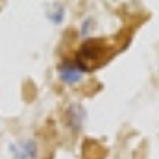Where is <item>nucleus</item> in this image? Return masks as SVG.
<instances>
[{
	"mask_svg": "<svg viewBox=\"0 0 159 159\" xmlns=\"http://www.w3.org/2000/svg\"><path fill=\"white\" fill-rule=\"evenodd\" d=\"M67 119H69V124H70L74 129H78L80 126H81V120L85 119V111H83V107L78 106V104L70 106V107L67 109Z\"/></svg>",
	"mask_w": 159,
	"mask_h": 159,
	"instance_id": "20e7f679",
	"label": "nucleus"
},
{
	"mask_svg": "<svg viewBox=\"0 0 159 159\" xmlns=\"http://www.w3.org/2000/svg\"><path fill=\"white\" fill-rule=\"evenodd\" d=\"M63 15H65V9H63V6H59V4H56V6H52V7L48 9V19H50L54 24H59V22L63 20Z\"/></svg>",
	"mask_w": 159,
	"mask_h": 159,
	"instance_id": "39448f33",
	"label": "nucleus"
},
{
	"mask_svg": "<svg viewBox=\"0 0 159 159\" xmlns=\"http://www.w3.org/2000/svg\"><path fill=\"white\" fill-rule=\"evenodd\" d=\"M57 74H59L61 81H65V83H78L83 72L76 61H65L57 67Z\"/></svg>",
	"mask_w": 159,
	"mask_h": 159,
	"instance_id": "f03ea898",
	"label": "nucleus"
},
{
	"mask_svg": "<svg viewBox=\"0 0 159 159\" xmlns=\"http://www.w3.org/2000/svg\"><path fill=\"white\" fill-rule=\"evenodd\" d=\"M109 48H107V43L102 39H89L83 43V46L80 48L78 57H76V63L78 67L83 70H93V69H98L102 63L107 61V54Z\"/></svg>",
	"mask_w": 159,
	"mask_h": 159,
	"instance_id": "f257e3e1",
	"label": "nucleus"
},
{
	"mask_svg": "<svg viewBox=\"0 0 159 159\" xmlns=\"http://www.w3.org/2000/svg\"><path fill=\"white\" fill-rule=\"evenodd\" d=\"M15 159H37V144H35V141H32V139L22 141L15 148Z\"/></svg>",
	"mask_w": 159,
	"mask_h": 159,
	"instance_id": "7ed1b4c3",
	"label": "nucleus"
}]
</instances>
